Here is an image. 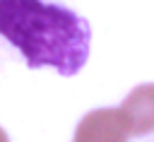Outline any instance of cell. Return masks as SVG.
Instances as JSON below:
<instances>
[{"mask_svg":"<svg viewBox=\"0 0 154 142\" xmlns=\"http://www.w3.org/2000/svg\"><path fill=\"white\" fill-rule=\"evenodd\" d=\"M0 36L24 55L31 70L53 67L77 75L91 46V26L77 12L43 0H0Z\"/></svg>","mask_w":154,"mask_h":142,"instance_id":"obj_1","label":"cell"},{"mask_svg":"<svg viewBox=\"0 0 154 142\" xmlns=\"http://www.w3.org/2000/svg\"><path fill=\"white\" fill-rule=\"evenodd\" d=\"M118 118L128 135L142 137L154 132V82L135 87L118 106Z\"/></svg>","mask_w":154,"mask_h":142,"instance_id":"obj_2","label":"cell"},{"mask_svg":"<svg viewBox=\"0 0 154 142\" xmlns=\"http://www.w3.org/2000/svg\"><path fill=\"white\" fill-rule=\"evenodd\" d=\"M128 137L116 108H96L79 120L72 142H128Z\"/></svg>","mask_w":154,"mask_h":142,"instance_id":"obj_3","label":"cell"},{"mask_svg":"<svg viewBox=\"0 0 154 142\" xmlns=\"http://www.w3.org/2000/svg\"><path fill=\"white\" fill-rule=\"evenodd\" d=\"M0 142H10V140H7V132H5L2 128H0Z\"/></svg>","mask_w":154,"mask_h":142,"instance_id":"obj_4","label":"cell"}]
</instances>
